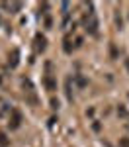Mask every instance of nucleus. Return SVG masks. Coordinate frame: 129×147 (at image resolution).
I'll return each instance as SVG.
<instances>
[{
  "label": "nucleus",
  "instance_id": "f257e3e1",
  "mask_svg": "<svg viewBox=\"0 0 129 147\" xmlns=\"http://www.w3.org/2000/svg\"><path fill=\"white\" fill-rule=\"evenodd\" d=\"M84 28H86L88 34H92V35L98 34V20H96V16H94L92 12L88 16H84Z\"/></svg>",
  "mask_w": 129,
  "mask_h": 147
},
{
  "label": "nucleus",
  "instance_id": "f03ea898",
  "mask_svg": "<svg viewBox=\"0 0 129 147\" xmlns=\"http://www.w3.org/2000/svg\"><path fill=\"white\" fill-rule=\"evenodd\" d=\"M22 125V112L20 110H12L10 118H8V127L10 129H18Z\"/></svg>",
  "mask_w": 129,
  "mask_h": 147
},
{
  "label": "nucleus",
  "instance_id": "7ed1b4c3",
  "mask_svg": "<svg viewBox=\"0 0 129 147\" xmlns=\"http://www.w3.org/2000/svg\"><path fill=\"white\" fill-rule=\"evenodd\" d=\"M8 65H10L12 69H16L20 65V49H12L10 57H8Z\"/></svg>",
  "mask_w": 129,
  "mask_h": 147
},
{
  "label": "nucleus",
  "instance_id": "20e7f679",
  "mask_svg": "<svg viewBox=\"0 0 129 147\" xmlns=\"http://www.w3.org/2000/svg\"><path fill=\"white\" fill-rule=\"evenodd\" d=\"M45 47H47V39H45V35H41V34H37L35 35V51H45Z\"/></svg>",
  "mask_w": 129,
  "mask_h": 147
},
{
  "label": "nucleus",
  "instance_id": "39448f33",
  "mask_svg": "<svg viewBox=\"0 0 129 147\" xmlns=\"http://www.w3.org/2000/svg\"><path fill=\"white\" fill-rule=\"evenodd\" d=\"M43 84H45V88L47 90H57V82H55V79H53V77H51V75H47L45 79H43Z\"/></svg>",
  "mask_w": 129,
  "mask_h": 147
},
{
  "label": "nucleus",
  "instance_id": "423d86ee",
  "mask_svg": "<svg viewBox=\"0 0 129 147\" xmlns=\"http://www.w3.org/2000/svg\"><path fill=\"white\" fill-rule=\"evenodd\" d=\"M4 6H6L8 10H12V14H16V12H20V10H22V2H10V4L6 2Z\"/></svg>",
  "mask_w": 129,
  "mask_h": 147
},
{
  "label": "nucleus",
  "instance_id": "0eeeda50",
  "mask_svg": "<svg viewBox=\"0 0 129 147\" xmlns=\"http://www.w3.org/2000/svg\"><path fill=\"white\" fill-rule=\"evenodd\" d=\"M65 51L70 53V37H65Z\"/></svg>",
  "mask_w": 129,
  "mask_h": 147
},
{
  "label": "nucleus",
  "instance_id": "6e6552de",
  "mask_svg": "<svg viewBox=\"0 0 129 147\" xmlns=\"http://www.w3.org/2000/svg\"><path fill=\"white\" fill-rule=\"evenodd\" d=\"M0 145L4 147V145H8V137L4 136V134H0Z\"/></svg>",
  "mask_w": 129,
  "mask_h": 147
},
{
  "label": "nucleus",
  "instance_id": "1a4fd4ad",
  "mask_svg": "<svg viewBox=\"0 0 129 147\" xmlns=\"http://www.w3.org/2000/svg\"><path fill=\"white\" fill-rule=\"evenodd\" d=\"M76 84H78V86H84V84H86V79H84V77H76Z\"/></svg>",
  "mask_w": 129,
  "mask_h": 147
},
{
  "label": "nucleus",
  "instance_id": "9d476101",
  "mask_svg": "<svg viewBox=\"0 0 129 147\" xmlns=\"http://www.w3.org/2000/svg\"><path fill=\"white\" fill-rule=\"evenodd\" d=\"M119 147H129V137H123V139L119 141Z\"/></svg>",
  "mask_w": 129,
  "mask_h": 147
},
{
  "label": "nucleus",
  "instance_id": "9b49d317",
  "mask_svg": "<svg viewBox=\"0 0 129 147\" xmlns=\"http://www.w3.org/2000/svg\"><path fill=\"white\" fill-rule=\"evenodd\" d=\"M51 108H53V110H57V108H59V102L55 100V98H53V100H51Z\"/></svg>",
  "mask_w": 129,
  "mask_h": 147
},
{
  "label": "nucleus",
  "instance_id": "f8f14e48",
  "mask_svg": "<svg viewBox=\"0 0 129 147\" xmlns=\"http://www.w3.org/2000/svg\"><path fill=\"white\" fill-rule=\"evenodd\" d=\"M125 65H127V69H129V61H127V63H125Z\"/></svg>",
  "mask_w": 129,
  "mask_h": 147
},
{
  "label": "nucleus",
  "instance_id": "ddd939ff",
  "mask_svg": "<svg viewBox=\"0 0 129 147\" xmlns=\"http://www.w3.org/2000/svg\"><path fill=\"white\" fill-rule=\"evenodd\" d=\"M0 82H2V77H0Z\"/></svg>",
  "mask_w": 129,
  "mask_h": 147
}]
</instances>
